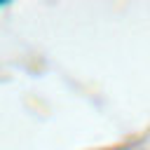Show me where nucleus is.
I'll list each match as a JSON object with an SVG mask.
<instances>
[{"label":"nucleus","mask_w":150,"mask_h":150,"mask_svg":"<svg viewBox=\"0 0 150 150\" xmlns=\"http://www.w3.org/2000/svg\"><path fill=\"white\" fill-rule=\"evenodd\" d=\"M0 5H2V2H0Z\"/></svg>","instance_id":"nucleus-1"}]
</instances>
